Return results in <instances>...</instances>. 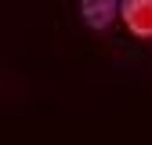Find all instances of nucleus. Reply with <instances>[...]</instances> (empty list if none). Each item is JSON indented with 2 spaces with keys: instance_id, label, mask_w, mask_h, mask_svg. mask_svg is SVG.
Masks as SVG:
<instances>
[{
  "instance_id": "nucleus-1",
  "label": "nucleus",
  "mask_w": 152,
  "mask_h": 145,
  "mask_svg": "<svg viewBox=\"0 0 152 145\" xmlns=\"http://www.w3.org/2000/svg\"><path fill=\"white\" fill-rule=\"evenodd\" d=\"M120 18L134 36L152 40V0H120Z\"/></svg>"
},
{
  "instance_id": "nucleus-2",
  "label": "nucleus",
  "mask_w": 152,
  "mask_h": 145,
  "mask_svg": "<svg viewBox=\"0 0 152 145\" xmlns=\"http://www.w3.org/2000/svg\"><path fill=\"white\" fill-rule=\"evenodd\" d=\"M80 15L91 29H109L120 18V0H80Z\"/></svg>"
}]
</instances>
